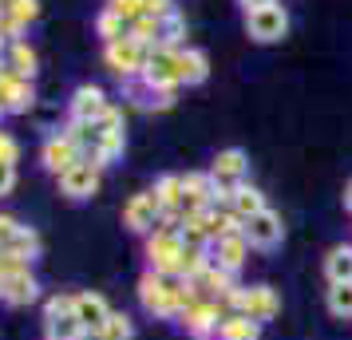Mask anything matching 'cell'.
Returning <instances> with one entry per match:
<instances>
[{"label":"cell","instance_id":"cell-30","mask_svg":"<svg viewBox=\"0 0 352 340\" xmlns=\"http://www.w3.org/2000/svg\"><path fill=\"white\" fill-rule=\"evenodd\" d=\"M107 8L119 12L127 24H131V20H139V16H146V0H107Z\"/></svg>","mask_w":352,"mask_h":340},{"label":"cell","instance_id":"cell-2","mask_svg":"<svg viewBox=\"0 0 352 340\" xmlns=\"http://www.w3.org/2000/svg\"><path fill=\"white\" fill-rule=\"evenodd\" d=\"M222 305L226 313H241V317H250L257 324H270L281 313V297H277L273 285H238Z\"/></svg>","mask_w":352,"mask_h":340},{"label":"cell","instance_id":"cell-33","mask_svg":"<svg viewBox=\"0 0 352 340\" xmlns=\"http://www.w3.org/2000/svg\"><path fill=\"white\" fill-rule=\"evenodd\" d=\"M12 186H16V166L12 162H0V198L12 194Z\"/></svg>","mask_w":352,"mask_h":340},{"label":"cell","instance_id":"cell-36","mask_svg":"<svg viewBox=\"0 0 352 340\" xmlns=\"http://www.w3.org/2000/svg\"><path fill=\"white\" fill-rule=\"evenodd\" d=\"M344 210L352 214V179H349V186H344Z\"/></svg>","mask_w":352,"mask_h":340},{"label":"cell","instance_id":"cell-19","mask_svg":"<svg viewBox=\"0 0 352 340\" xmlns=\"http://www.w3.org/2000/svg\"><path fill=\"white\" fill-rule=\"evenodd\" d=\"M265 206H270V202H265V194L257 190L254 182H241L238 190L226 198V210L234 214V218H241V222H245V218H254V214H261Z\"/></svg>","mask_w":352,"mask_h":340},{"label":"cell","instance_id":"cell-13","mask_svg":"<svg viewBox=\"0 0 352 340\" xmlns=\"http://www.w3.org/2000/svg\"><path fill=\"white\" fill-rule=\"evenodd\" d=\"M32 103H36L32 80H20V76L8 71V64H0V107L12 115H24Z\"/></svg>","mask_w":352,"mask_h":340},{"label":"cell","instance_id":"cell-5","mask_svg":"<svg viewBox=\"0 0 352 340\" xmlns=\"http://www.w3.org/2000/svg\"><path fill=\"white\" fill-rule=\"evenodd\" d=\"M206 174L214 179L218 198L226 202V198L234 194L241 182H250V159H245V150H241V146H226V150H218V155H214V162H210Z\"/></svg>","mask_w":352,"mask_h":340},{"label":"cell","instance_id":"cell-26","mask_svg":"<svg viewBox=\"0 0 352 340\" xmlns=\"http://www.w3.org/2000/svg\"><path fill=\"white\" fill-rule=\"evenodd\" d=\"M131 337H135V321H131L127 313H111L107 324L99 332H91V340H131Z\"/></svg>","mask_w":352,"mask_h":340},{"label":"cell","instance_id":"cell-21","mask_svg":"<svg viewBox=\"0 0 352 340\" xmlns=\"http://www.w3.org/2000/svg\"><path fill=\"white\" fill-rule=\"evenodd\" d=\"M261 328H265V324L250 321V317H241V313H226L214 340H261Z\"/></svg>","mask_w":352,"mask_h":340},{"label":"cell","instance_id":"cell-16","mask_svg":"<svg viewBox=\"0 0 352 340\" xmlns=\"http://www.w3.org/2000/svg\"><path fill=\"white\" fill-rule=\"evenodd\" d=\"M40 162H44V170L48 174H64L67 166H76L80 162V146L72 143L67 135H52V139H44V146H40Z\"/></svg>","mask_w":352,"mask_h":340},{"label":"cell","instance_id":"cell-24","mask_svg":"<svg viewBox=\"0 0 352 340\" xmlns=\"http://www.w3.org/2000/svg\"><path fill=\"white\" fill-rule=\"evenodd\" d=\"M40 249H44L40 234H36L32 226H20V234L12 238V245H8L4 253H12V258H20V261H28V265H32V261L40 258Z\"/></svg>","mask_w":352,"mask_h":340},{"label":"cell","instance_id":"cell-15","mask_svg":"<svg viewBox=\"0 0 352 340\" xmlns=\"http://www.w3.org/2000/svg\"><path fill=\"white\" fill-rule=\"evenodd\" d=\"M245 258H250V242H245V234H241V229L222 234L218 242H210V261H214V265H222V269H230V273H238L241 265H245Z\"/></svg>","mask_w":352,"mask_h":340},{"label":"cell","instance_id":"cell-8","mask_svg":"<svg viewBox=\"0 0 352 340\" xmlns=\"http://www.w3.org/2000/svg\"><path fill=\"white\" fill-rule=\"evenodd\" d=\"M241 234H245L250 249H277V245L285 242V222H281L277 210L265 206L261 214H254V218L241 222Z\"/></svg>","mask_w":352,"mask_h":340},{"label":"cell","instance_id":"cell-6","mask_svg":"<svg viewBox=\"0 0 352 340\" xmlns=\"http://www.w3.org/2000/svg\"><path fill=\"white\" fill-rule=\"evenodd\" d=\"M44 328H48V340H83L80 317H76V305H72V293H56L44 301Z\"/></svg>","mask_w":352,"mask_h":340},{"label":"cell","instance_id":"cell-17","mask_svg":"<svg viewBox=\"0 0 352 340\" xmlns=\"http://www.w3.org/2000/svg\"><path fill=\"white\" fill-rule=\"evenodd\" d=\"M107 95H103V87H96V83H83V87H76V95H72V119L76 123H99L103 115H107Z\"/></svg>","mask_w":352,"mask_h":340},{"label":"cell","instance_id":"cell-31","mask_svg":"<svg viewBox=\"0 0 352 340\" xmlns=\"http://www.w3.org/2000/svg\"><path fill=\"white\" fill-rule=\"evenodd\" d=\"M16 234H20V222L12 218V214H0V249H8Z\"/></svg>","mask_w":352,"mask_h":340},{"label":"cell","instance_id":"cell-38","mask_svg":"<svg viewBox=\"0 0 352 340\" xmlns=\"http://www.w3.org/2000/svg\"><path fill=\"white\" fill-rule=\"evenodd\" d=\"M0 16H4V0H0Z\"/></svg>","mask_w":352,"mask_h":340},{"label":"cell","instance_id":"cell-35","mask_svg":"<svg viewBox=\"0 0 352 340\" xmlns=\"http://www.w3.org/2000/svg\"><path fill=\"white\" fill-rule=\"evenodd\" d=\"M241 8H245V12H257V8H265V4H277V0H238Z\"/></svg>","mask_w":352,"mask_h":340},{"label":"cell","instance_id":"cell-29","mask_svg":"<svg viewBox=\"0 0 352 340\" xmlns=\"http://www.w3.org/2000/svg\"><path fill=\"white\" fill-rule=\"evenodd\" d=\"M4 12H8V16H12V20L20 24V28H24L28 20H36L40 4H36V0H8V8H4Z\"/></svg>","mask_w":352,"mask_h":340},{"label":"cell","instance_id":"cell-28","mask_svg":"<svg viewBox=\"0 0 352 340\" xmlns=\"http://www.w3.org/2000/svg\"><path fill=\"white\" fill-rule=\"evenodd\" d=\"M96 32L111 44V40H123V36H131L127 32V20L119 16V12H111V8H103L99 12V20H96Z\"/></svg>","mask_w":352,"mask_h":340},{"label":"cell","instance_id":"cell-10","mask_svg":"<svg viewBox=\"0 0 352 340\" xmlns=\"http://www.w3.org/2000/svg\"><path fill=\"white\" fill-rule=\"evenodd\" d=\"M139 80L146 87H155V91H175V87H182L178 83V48H159L155 44L151 56H146V71Z\"/></svg>","mask_w":352,"mask_h":340},{"label":"cell","instance_id":"cell-37","mask_svg":"<svg viewBox=\"0 0 352 340\" xmlns=\"http://www.w3.org/2000/svg\"><path fill=\"white\" fill-rule=\"evenodd\" d=\"M0 297H4V273H0Z\"/></svg>","mask_w":352,"mask_h":340},{"label":"cell","instance_id":"cell-12","mask_svg":"<svg viewBox=\"0 0 352 340\" xmlns=\"http://www.w3.org/2000/svg\"><path fill=\"white\" fill-rule=\"evenodd\" d=\"M99 170L96 162H76V166H67L64 174H60V194L72 198V202H83V198H91L99 190Z\"/></svg>","mask_w":352,"mask_h":340},{"label":"cell","instance_id":"cell-14","mask_svg":"<svg viewBox=\"0 0 352 340\" xmlns=\"http://www.w3.org/2000/svg\"><path fill=\"white\" fill-rule=\"evenodd\" d=\"M72 305H76V317H80V324H83V332H87V337L99 332V328L107 324V317L115 313V308L107 305V297H103V293H91V289L72 293Z\"/></svg>","mask_w":352,"mask_h":340},{"label":"cell","instance_id":"cell-22","mask_svg":"<svg viewBox=\"0 0 352 340\" xmlns=\"http://www.w3.org/2000/svg\"><path fill=\"white\" fill-rule=\"evenodd\" d=\"M324 277H329V285L352 281V245H333V249H329V258H324Z\"/></svg>","mask_w":352,"mask_h":340},{"label":"cell","instance_id":"cell-3","mask_svg":"<svg viewBox=\"0 0 352 340\" xmlns=\"http://www.w3.org/2000/svg\"><path fill=\"white\" fill-rule=\"evenodd\" d=\"M182 229L178 226H159L146 234V269L162 277H178V261H182Z\"/></svg>","mask_w":352,"mask_h":340},{"label":"cell","instance_id":"cell-11","mask_svg":"<svg viewBox=\"0 0 352 340\" xmlns=\"http://www.w3.org/2000/svg\"><path fill=\"white\" fill-rule=\"evenodd\" d=\"M123 226L131 229V234H151V229H159L162 226V202L155 190H143V194H135L123 206Z\"/></svg>","mask_w":352,"mask_h":340},{"label":"cell","instance_id":"cell-1","mask_svg":"<svg viewBox=\"0 0 352 340\" xmlns=\"http://www.w3.org/2000/svg\"><path fill=\"white\" fill-rule=\"evenodd\" d=\"M194 301H198V293H194V285L182 281V277H162V273H155V269H146V273L139 277V305H143L151 317L178 321Z\"/></svg>","mask_w":352,"mask_h":340},{"label":"cell","instance_id":"cell-27","mask_svg":"<svg viewBox=\"0 0 352 340\" xmlns=\"http://www.w3.org/2000/svg\"><path fill=\"white\" fill-rule=\"evenodd\" d=\"M182 32H186V20L178 16V8H175L170 16L159 20V48H182V44H178Z\"/></svg>","mask_w":352,"mask_h":340},{"label":"cell","instance_id":"cell-25","mask_svg":"<svg viewBox=\"0 0 352 340\" xmlns=\"http://www.w3.org/2000/svg\"><path fill=\"white\" fill-rule=\"evenodd\" d=\"M324 305H329V313H333L336 321H352V281H344V285H329Z\"/></svg>","mask_w":352,"mask_h":340},{"label":"cell","instance_id":"cell-32","mask_svg":"<svg viewBox=\"0 0 352 340\" xmlns=\"http://www.w3.org/2000/svg\"><path fill=\"white\" fill-rule=\"evenodd\" d=\"M16 159H20V143L8 131H0V162H12V166H16Z\"/></svg>","mask_w":352,"mask_h":340},{"label":"cell","instance_id":"cell-18","mask_svg":"<svg viewBox=\"0 0 352 340\" xmlns=\"http://www.w3.org/2000/svg\"><path fill=\"white\" fill-rule=\"evenodd\" d=\"M4 305H12V308H28L40 301V281H36L32 273V265L28 269H20V273H8L4 277V297H0Z\"/></svg>","mask_w":352,"mask_h":340},{"label":"cell","instance_id":"cell-20","mask_svg":"<svg viewBox=\"0 0 352 340\" xmlns=\"http://www.w3.org/2000/svg\"><path fill=\"white\" fill-rule=\"evenodd\" d=\"M206 76H210L206 52H198V48H178V83L194 87V83H206Z\"/></svg>","mask_w":352,"mask_h":340},{"label":"cell","instance_id":"cell-7","mask_svg":"<svg viewBox=\"0 0 352 340\" xmlns=\"http://www.w3.org/2000/svg\"><path fill=\"white\" fill-rule=\"evenodd\" d=\"M226 317V305L222 301H210V297H198L182 317H178V324L190 332L194 340H214L218 337V324H222Z\"/></svg>","mask_w":352,"mask_h":340},{"label":"cell","instance_id":"cell-34","mask_svg":"<svg viewBox=\"0 0 352 340\" xmlns=\"http://www.w3.org/2000/svg\"><path fill=\"white\" fill-rule=\"evenodd\" d=\"M170 12H175V0H146V16L162 20V16H170Z\"/></svg>","mask_w":352,"mask_h":340},{"label":"cell","instance_id":"cell-39","mask_svg":"<svg viewBox=\"0 0 352 340\" xmlns=\"http://www.w3.org/2000/svg\"><path fill=\"white\" fill-rule=\"evenodd\" d=\"M4 8H8V0H4Z\"/></svg>","mask_w":352,"mask_h":340},{"label":"cell","instance_id":"cell-23","mask_svg":"<svg viewBox=\"0 0 352 340\" xmlns=\"http://www.w3.org/2000/svg\"><path fill=\"white\" fill-rule=\"evenodd\" d=\"M4 64H8V71H12V76H20V80H32V76H36V52L28 48L24 40H12V44H8V60H4Z\"/></svg>","mask_w":352,"mask_h":340},{"label":"cell","instance_id":"cell-9","mask_svg":"<svg viewBox=\"0 0 352 340\" xmlns=\"http://www.w3.org/2000/svg\"><path fill=\"white\" fill-rule=\"evenodd\" d=\"M245 32L254 36L257 44H277L289 36V12L281 4H265L257 12H245Z\"/></svg>","mask_w":352,"mask_h":340},{"label":"cell","instance_id":"cell-4","mask_svg":"<svg viewBox=\"0 0 352 340\" xmlns=\"http://www.w3.org/2000/svg\"><path fill=\"white\" fill-rule=\"evenodd\" d=\"M146 56H151V44L135 40V36H123V40H111V44L103 48V64L127 83V80H139L146 71Z\"/></svg>","mask_w":352,"mask_h":340}]
</instances>
